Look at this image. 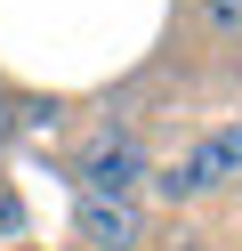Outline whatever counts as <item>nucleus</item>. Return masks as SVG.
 <instances>
[{"label":"nucleus","instance_id":"obj_3","mask_svg":"<svg viewBox=\"0 0 242 251\" xmlns=\"http://www.w3.org/2000/svg\"><path fill=\"white\" fill-rule=\"evenodd\" d=\"M73 243L81 251H137L145 243V202L137 195H73Z\"/></svg>","mask_w":242,"mask_h":251},{"label":"nucleus","instance_id":"obj_1","mask_svg":"<svg viewBox=\"0 0 242 251\" xmlns=\"http://www.w3.org/2000/svg\"><path fill=\"white\" fill-rule=\"evenodd\" d=\"M154 178V146L129 122H97L73 146V195H137Z\"/></svg>","mask_w":242,"mask_h":251},{"label":"nucleus","instance_id":"obj_2","mask_svg":"<svg viewBox=\"0 0 242 251\" xmlns=\"http://www.w3.org/2000/svg\"><path fill=\"white\" fill-rule=\"evenodd\" d=\"M234 178H242V122H218V130H202L177 162H154L161 202H210V195H226Z\"/></svg>","mask_w":242,"mask_h":251},{"label":"nucleus","instance_id":"obj_5","mask_svg":"<svg viewBox=\"0 0 242 251\" xmlns=\"http://www.w3.org/2000/svg\"><path fill=\"white\" fill-rule=\"evenodd\" d=\"M0 146H16V89H0Z\"/></svg>","mask_w":242,"mask_h":251},{"label":"nucleus","instance_id":"obj_4","mask_svg":"<svg viewBox=\"0 0 242 251\" xmlns=\"http://www.w3.org/2000/svg\"><path fill=\"white\" fill-rule=\"evenodd\" d=\"M194 25H202V41H242V0H194Z\"/></svg>","mask_w":242,"mask_h":251}]
</instances>
